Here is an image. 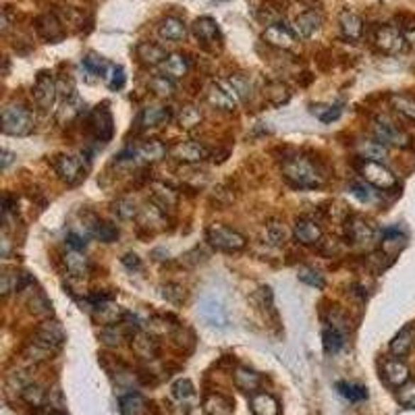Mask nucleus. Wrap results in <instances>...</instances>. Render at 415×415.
<instances>
[{
  "label": "nucleus",
  "instance_id": "obj_1",
  "mask_svg": "<svg viewBox=\"0 0 415 415\" xmlns=\"http://www.w3.org/2000/svg\"><path fill=\"white\" fill-rule=\"evenodd\" d=\"M282 177L297 189H318L324 185V177L307 158L295 156L282 162Z\"/></svg>",
  "mask_w": 415,
  "mask_h": 415
},
{
  "label": "nucleus",
  "instance_id": "obj_2",
  "mask_svg": "<svg viewBox=\"0 0 415 415\" xmlns=\"http://www.w3.org/2000/svg\"><path fill=\"white\" fill-rule=\"evenodd\" d=\"M2 133L13 135V138H26L33 131V118L31 112L23 106V104H6L2 109Z\"/></svg>",
  "mask_w": 415,
  "mask_h": 415
},
{
  "label": "nucleus",
  "instance_id": "obj_3",
  "mask_svg": "<svg viewBox=\"0 0 415 415\" xmlns=\"http://www.w3.org/2000/svg\"><path fill=\"white\" fill-rule=\"evenodd\" d=\"M206 239L212 248L218 249V251H226V253L241 251L248 245V239L239 231H235L226 224H212L206 231Z\"/></svg>",
  "mask_w": 415,
  "mask_h": 415
},
{
  "label": "nucleus",
  "instance_id": "obj_4",
  "mask_svg": "<svg viewBox=\"0 0 415 415\" xmlns=\"http://www.w3.org/2000/svg\"><path fill=\"white\" fill-rule=\"evenodd\" d=\"M360 172L367 185L382 189V192L397 189V185H399L397 175H392V170H388L382 162H376V160H361Z\"/></svg>",
  "mask_w": 415,
  "mask_h": 415
},
{
  "label": "nucleus",
  "instance_id": "obj_5",
  "mask_svg": "<svg viewBox=\"0 0 415 415\" xmlns=\"http://www.w3.org/2000/svg\"><path fill=\"white\" fill-rule=\"evenodd\" d=\"M56 96H58V85H56L55 77L48 71H42L33 85V100L38 109H42L44 112L52 111L56 104Z\"/></svg>",
  "mask_w": 415,
  "mask_h": 415
},
{
  "label": "nucleus",
  "instance_id": "obj_6",
  "mask_svg": "<svg viewBox=\"0 0 415 415\" xmlns=\"http://www.w3.org/2000/svg\"><path fill=\"white\" fill-rule=\"evenodd\" d=\"M372 131H374V138H376V141H380L382 145L407 148V145L411 143V138H409L403 129H399L394 123L387 121V118H376V121H374Z\"/></svg>",
  "mask_w": 415,
  "mask_h": 415
},
{
  "label": "nucleus",
  "instance_id": "obj_7",
  "mask_svg": "<svg viewBox=\"0 0 415 415\" xmlns=\"http://www.w3.org/2000/svg\"><path fill=\"white\" fill-rule=\"evenodd\" d=\"M376 46L387 52V55H399L407 48V38L405 31H401L394 26H382L376 29V38H374Z\"/></svg>",
  "mask_w": 415,
  "mask_h": 415
},
{
  "label": "nucleus",
  "instance_id": "obj_8",
  "mask_svg": "<svg viewBox=\"0 0 415 415\" xmlns=\"http://www.w3.org/2000/svg\"><path fill=\"white\" fill-rule=\"evenodd\" d=\"M197 311H199V318H201L206 324L214 326V328H226V326H228L226 307L222 305V301L218 297H212V295L201 297Z\"/></svg>",
  "mask_w": 415,
  "mask_h": 415
},
{
  "label": "nucleus",
  "instance_id": "obj_9",
  "mask_svg": "<svg viewBox=\"0 0 415 415\" xmlns=\"http://www.w3.org/2000/svg\"><path fill=\"white\" fill-rule=\"evenodd\" d=\"M55 170L58 179L67 185H75L85 177V165L79 156H67V154L56 156Z\"/></svg>",
  "mask_w": 415,
  "mask_h": 415
},
{
  "label": "nucleus",
  "instance_id": "obj_10",
  "mask_svg": "<svg viewBox=\"0 0 415 415\" xmlns=\"http://www.w3.org/2000/svg\"><path fill=\"white\" fill-rule=\"evenodd\" d=\"M168 154H170V158H175L177 162H183V165H197L210 156V152L197 141H179L168 150Z\"/></svg>",
  "mask_w": 415,
  "mask_h": 415
},
{
  "label": "nucleus",
  "instance_id": "obj_11",
  "mask_svg": "<svg viewBox=\"0 0 415 415\" xmlns=\"http://www.w3.org/2000/svg\"><path fill=\"white\" fill-rule=\"evenodd\" d=\"M347 237L358 243V245H367V243H374L376 237H378V228L376 224L370 221H365L363 216L355 214L347 221Z\"/></svg>",
  "mask_w": 415,
  "mask_h": 415
},
{
  "label": "nucleus",
  "instance_id": "obj_12",
  "mask_svg": "<svg viewBox=\"0 0 415 415\" xmlns=\"http://www.w3.org/2000/svg\"><path fill=\"white\" fill-rule=\"evenodd\" d=\"M206 100H208L210 106H214V109L224 112L235 111L237 109V102H239L235 98V94L231 92V87L226 85V82L210 83L208 89H206Z\"/></svg>",
  "mask_w": 415,
  "mask_h": 415
},
{
  "label": "nucleus",
  "instance_id": "obj_13",
  "mask_svg": "<svg viewBox=\"0 0 415 415\" xmlns=\"http://www.w3.org/2000/svg\"><path fill=\"white\" fill-rule=\"evenodd\" d=\"M89 131L98 141H104V143L112 138L114 121H112V114L106 104H102V106L92 111V114H89Z\"/></svg>",
  "mask_w": 415,
  "mask_h": 415
},
{
  "label": "nucleus",
  "instance_id": "obj_14",
  "mask_svg": "<svg viewBox=\"0 0 415 415\" xmlns=\"http://www.w3.org/2000/svg\"><path fill=\"white\" fill-rule=\"evenodd\" d=\"M262 38H264L266 44H270V46H275V48H282V50L293 48V44H295V40H297L295 33H293V29L287 28L282 21L268 23V28L264 29Z\"/></svg>",
  "mask_w": 415,
  "mask_h": 415
},
{
  "label": "nucleus",
  "instance_id": "obj_15",
  "mask_svg": "<svg viewBox=\"0 0 415 415\" xmlns=\"http://www.w3.org/2000/svg\"><path fill=\"white\" fill-rule=\"evenodd\" d=\"M33 341L55 351L56 347H60L65 343V331H62V326L56 320H46V322H42L35 328Z\"/></svg>",
  "mask_w": 415,
  "mask_h": 415
},
{
  "label": "nucleus",
  "instance_id": "obj_16",
  "mask_svg": "<svg viewBox=\"0 0 415 415\" xmlns=\"http://www.w3.org/2000/svg\"><path fill=\"white\" fill-rule=\"evenodd\" d=\"M380 372H382L380 374L382 380L392 388H401L405 382H409V376H411L407 363H403L401 360H394V358L382 361V370Z\"/></svg>",
  "mask_w": 415,
  "mask_h": 415
},
{
  "label": "nucleus",
  "instance_id": "obj_17",
  "mask_svg": "<svg viewBox=\"0 0 415 415\" xmlns=\"http://www.w3.org/2000/svg\"><path fill=\"white\" fill-rule=\"evenodd\" d=\"M320 28H322V15L318 11H305L301 15H297L293 26H291L295 38H299V40L311 38L314 33L320 31Z\"/></svg>",
  "mask_w": 415,
  "mask_h": 415
},
{
  "label": "nucleus",
  "instance_id": "obj_18",
  "mask_svg": "<svg viewBox=\"0 0 415 415\" xmlns=\"http://www.w3.org/2000/svg\"><path fill=\"white\" fill-rule=\"evenodd\" d=\"M293 235L295 239L301 243V245H316L322 241V228L320 224L307 216H301L295 221V226H293Z\"/></svg>",
  "mask_w": 415,
  "mask_h": 415
},
{
  "label": "nucleus",
  "instance_id": "obj_19",
  "mask_svg": "<svg viewBox=\"0 0 415 415\" xmlns=\"http://www.w3.org/2000/svg\"><path fill=\"white\" fill-rule=\"evenodd\" d=\"M192 31H194V35L197 38V42H201L204 46L216 44L221 40V29H218V23L212 17H199V19H195L194 26H192Z\"/></svg>",
  "mask_w": 415,
  "mask_h": 415
},
{
  "label": "nucleus",
  "instance_id": "obj_20",
  "mask_svg": "<svg viewBox=\"0 0 415 415\" xmlns=\"http://www.w3.org/2000/svg\"><path fill=\"white\" fill-rule=\"evenodd\" d=\"M172 118V112L168 106H145L143 111L139 112L138 125L139 129H154V127H160Z\"/></svg>",
  "mask_w": 415,
  "mask_h": 415
},
{
  "label": "nucleus",
  "instance_id": "obj_21",
  "mask_svg": "<svg viewBox=\"0 0 415 415\" xmlns=\"http://www.w3.org/2000/svg\"><path fill=\"white\" fill-rule=\"evenodd\" d=\"M131 347H133V353L145 361L154 360L158 355V343H156V338L145 331H139L131 336Z\"/></svg>",
  "mask_w": 415,
  "mask_h": 415
},
{
  "label": "nucleus",
  "instance_id": "obj_22",
  "mask_svg": "<svg viewBox=\"0 0 415 415\" xmlns=\"http://www.w3.org/2000/svg\"><path fill=\"white\" fill-rule=\"evenodd\" d=\"M415 345V324H407L401 331L394 334V338L390 341V353L394 358H405Z\"/></svg>",
  "mask_w": 415,
  "mask_h": 415
},
{
  "label": "nucleus",
  "instance_id": "obj_23",
  "mask_svg": "<svg viewBox=\"0 0 415 415\" xmlns=\"http://www.w3.org/2000/svg\"><path fill=\"white\" fill-rule=\"evenodd\" d=\"M62 260H65V268H67V272L71 277L85 278L89 275V260H87V255L83 253L82 249L71 248L65 253Z\"/></svg>",
  "mask_w": 415,
  "mask_h": 415
},
{
  "label": "nucleus",
  "instance_id": "obj_24",
  "mask_svg": "<svg viewBox=\"0 0 415 415\" xmlns=\"http://www.w3.org/2000/svg\"><path fill=\"white\" fill-rule=\"evenodd\" d=\"M166 154H168V148H166L160 139H150L143 145L135 148V160L145 162V165H152V162L162 160Z\"/></svg>",
  "mask_w": 415,
  "mask_h": 415
},
{
  "label": "nucleus",
  "instance_id": "obj_25",
  "mask_svg": "<svg viewBox=\"0 0 415 415\" xmlns=\"http://www.w3.org/2000/svg\"><path fill=\"white\" fill-rule=\"evenodd\" d=\"M35 29H38V33H40L46 42H50V44H56V42H60V40L65 38L58 19H56L55 15H50V13H46V15H42V17L35 19Z\"/></svg>",
  "mask_w": 415,
  "mask_h": 415
},
{
  "label": "nucleus",
  "instance_id": "obj_26",
  "mask_svg": "<svg viewBox=\"0 0 415 415\" xmlns=\"http://www.w3.org/2000/svg\"><path fill=\"white\" fill-rule=\"evenodd\" d=\"M158 35L166 42H181L187 38V26L179 17H165L158 26Z\"/></svg>",
  "mask_w": 415,
  "mask_h": 415
},
{
  "label": "nucleus",
  "instance_id": "obj_27",
  "mask_svg": "<svg viewBox=\"0 0 415 415\" xmlns=\"http://www.w3.org/2000/svg\"><path fill=\"white\" fill-rule=\"evenodd\" d=\"M135 55H138L139 62H143L145 67H156V65H162L168 55L162 46L154 44V42H141L135 48Z\"/></svg>",
  "mask_w": 415,
  "mask_h": 415
},
{
  "label": "nucleus",
  "instance_id": "obj_28",
  "mask_svg": "<svg viewBox=\"0 0 415 415\" xmlns=\"http://www.w3.org/2000/svg\"><path fill=\"white\" fill-rule=\"evenodd\" d=\"M338 26H341V33L347 38V40H360L363 35V21L358 13L353 11H343L341 17H338Z\"/></svg>",
  "mask_w": 415,
  "mask_h": 415
},
{
  "label": "nucleus",
  "instance_id": "obj_29",
  "mask_svg": "<svg viewBox=\"0 0 415 415\" xmlns=\"http://www.w3.org/2000/svg\"><path fill=\"white\" fill-rule=\"evenodd\" d=\"M28 284H31V278L28 275H21L17 270H6L2 272L0 277V293L6 297L11 293H17V291H23Z\"/></svg>",
  "mask_w": 415,
  "mask_h": 415
},
{
  "label": "nucleus",
  "instance_id": "obj_30",
  "mask_svg": "<svg viewBox=\"0 0 415 415\" xmlns=\"http://www.w3.org/2000/svg\"><path fill=\"white\" fill-rule=\"evenodd\" d=\"M251 411L253 415H278L280 405L270 392H255L251 397Z\"/></svg>",
  "mask_w": 415,
  "mask_h": 415
},
{
  "label": "nucleus",
  "instance_id": "obj_31",
  "mask_svg": "<svg viewBox=\"0 0 415 415\" xmlns=\"http://www.w3.org/2000/svg\"><path fill=\"white\" fill-rule=\"evenodd\" d=\"M233 380H235V387L239 388V390L251 392V394H255L258 388L262 387V376L258 372L249 370V367H237Z\"/></svg>",
  "mask_w": 415,
  "mask_h": 415
},
{
  "label": "nucleus",
  "instance_id": "obj_32",
  "mask_svg": "<svg viewBox=\"0 0 415 415\" xmlns=\"http://www.w3.org/2000/svg\"><path fill=\"white\" fill-rule=\"evenodd\" d=\"M233 401L224 394L212 392L204 401V414L206 415H233Z\"/></svg>",
  "mask_w": 415,
  "mask_h": 415
},
{
  "label": "nucleus",
  "instance_id": "obj_33",
  "mask_svg": "<svg viewBox=\"0 0 415 415\" xmlns=\"http://www.w3.org/2000/svg\"><path fill=\"white\" fill-rule=\"evenodd\" d=\"M152 201L158 208H162V210H170V208L177 206L179 195H177V192L172 187H168L166 183H154L152 185Z\"/></svg>",
  "mask_w": 415,
  "mask_h": 415
},
{
  "label": "nucleus",
  "instance_id": "obj_34",
  "mask_svg": "<svg viewBox=\"0 0 415 415\" xmlns=\"http://www.w3.org/2000/svg\"><path fill=\"white\" fill-rule=\"evenodd\" d=\"M160 67H162V75L170 77V79H179V77H185L187 75L189 60L183 55H168V58H166Z\"/></svg>",
  "mask_w": 415,
  "mask_h": 415
},
{
  "label": "nucleus",
  "instance_id": "obj_35",
  "mask_svg": "<svg viewBox=\"0 0 415 415\" xmlns=\"http://www.w3.org/2000/svg\"><path fill=\"white\" fill-rule=\"evenodd\" d=\"M121 415H148V401L139 392H129L121 399Z\"/></svg>",
  "mask_w": 415,
  "mask_h": 415
},
{
  "label": "nucleus",
  "instance_id": "obj_36",
  "mask_svg": "<svg viewBox=\"0 0 415 415\" xmlns=\"http://www.w3.org/2000/svg\"><path fill=\"white\" fill-rule=\"evenodd\" d=\"M89 231H92V235H94L98 241H102V243H114V241L118 239V226L109 221H98V218H94V224H89Z\"/></svg>",
  "mask_w": 415,
  "mask_h": 415
},
{
  "label": "nucleus",
  "instance_id": "obj_37",
  "mask_svg": "<svg viewBox=\"0 0 415 415\" xmlns=\"http://www.w3.org/2000/svg\"><path fill=\"white\" fill-rule=\"evenodd\" d=\"M390 106L401 116H405L407 121L415 123V98L407 96V94H392L390 96Z\"/></svg>",
  "mask_w": 415,
  "mask_h": 415
},
{
  "label": "nucleus",
  "instance_id": "obj_38",
  "mask_svg": "<svg viewBox=\"0 0 415 415\" xmlns=\"http://www.w3.org/2000/svg\"><path fill=\"white\" fill-rule=\"evenodd\" d=\"M322 345H324V351L328 355H334L341 351V347L345 345V332L334 328V326H326L322 332Z\"/></svg>",
  "mask_w": 415,
  "mask_h": 415
},
{
  "label": "nucleus",
  "instance_id": "obj_39",
  "mask_svg": "<svg viewBox=\"0 0 415 415\" xmlns=\"http://www.w3.org/2000/svg\"><path fill=\"white\" fill-rule=\"evenodd\" d=\"M112 208H114V214L118 218H123V221H133V218H138L139 212H141L138 208V201L133 197H118Z\"/></svg>",
  "mask_w": 415,
  "mask_h": 415
},
{
  "label": "nucleus",
  "instance_id": "obj_40",
  "mask_svg": "<svg viewBox=\"0 0 415 415\" xmlns=\"http://www.w3.org/2000/svg\"><path fill=\"white\" fill-rule=\"evenodd\" d=\"M129 336V332L125 331V326L118 322V324H106L102 331H100V338H102V343L104 345H109V347H116V345H121L125 338Z\"/></svg>",
  "mask_w": 415,
  "mask_h": 415
},
{
  "label": "nucleus",
  "instance_id": "obj_41",
  "mask_svg": "<svg viewBox=\"0 0 415 415\" xmlns=\"http://www.w3.org/2000/svg\"><path fill=\"white\" fill-rule=\"evenodd\" d=\"M289 228H287V224L282 221H270L268 224H266V237H268V241L272 243V245H277V248H280V245H284L287 243V239H289Z\"/></svg>",
  "mask_w": 415,
  "mask_h": 415
},
{
  "label": "nucleus",
  "instance_id": "obj_42",
  "mask_svg": "<svg viewBox=\"0 0 415 415\" xmlns=\"http://www.w3.org/2000/svg\"><path fill=\"white\" fill-rule=\"evenodd\" d=\"M28 307L31 314H35V316H48L50 314V309H52V305L48 301V297L42 293V291H38V289H31V293H29L28 297Z\"/></svg>",
  "mask_w": 415,
  "mask_h": 415
},
{
  "label": "nucleus",
  "instance_id": "obj_43",
  "mask_svg": "<svg viewBox=\"0 0 415 415\" xmlns=\"http://www.w3.org/2000/svg\"><path fill=\"white\" fill-rule=\"evenodd\" d=\"M226 85L231 87V92L235 94V98H237L239 102H248L249 98H251V83H249L248 77H243V75H233V77L226 79Z\"/></svg>",
  "mask_w": 415,
  "mask_h": 415
},
{
  "label": "nucleus",
  "instance_id": "obj_44",
  "mask_svg": "<svg viewBox=\"0 0 415 415\" xmlns=\"http://www.w3.org/2000/svg\"><path fill=\"white\" fill-rule=\"evenodd\" d=\"M201 123V112L197 106L194 104H187V106H183L181 112H179V127L181 129H185V131H189V129H194Z\"/></svg>",
  "mask_w": 415,
  "mask_h": 415
},
{
  "label": "nucleus",
  "instance_id": "obj_45",
  "mask_svg": "<svg viewBox=\"0 0 415 415\" xmlns=\"http://www.w3.org/2000/svg\"><path fill=\"white\" fill-rule=\"evenodd\" d=\"M361 156L363 160H376V162H382L387 158V145H382L380 141H367V143H361L360 145Z\"/></svg>",
  "mask_w": 415,
  "mask_h": 415
},
{
  "label": "nucleus",
  "instance_id": "obj_46",
  "mask_svg": "<svg viewBox=\"0 0 415 415\" xmlns=\"http://www.w3.org/2000/svg\"><path fill=\"white\" fill-rule=\"evenodd\" d=\"M150 89L158 96V98H170L175 94V82L166 75H154L150 79Z\"/></svg>",
  "mask_w": 415,
  "mask_h": 415
},
{
  "label": "nucleus",
  "instance_id": "obj_47",
  "mask_svg": "<svg viewBox=\"0 0 415 415\" xmlns=\"http://www.w3.org/2000/svg\"><path fill=\"white\" fill-rule=\"evenodd\" d=\"M104 82H106L109 89H112V92L123 89V85L127 82L125 69L118 67V65H109V69H106V73H104Z\"/></svg>",
  "mask_w": 415,
  "mask_h": 415
},
{
  "label": "nucleus",
  "instance_id": "obj_48",
  "mask_svg": "<svg viewBox=\"0 0 415 415\" xmlns=\"http://www.w3.org/2000/svg\"><path fill=\"white\" fill-rule=\"evenodd\" d=\"M336 390H338L345 399H349V401H353V403L367 399V388L361 387V384H353V382H338V384H336Z\"/></svg>",
  "mask_w": 415,
  "mask_h": 415
},
{
  "label": "nucleus",
  "instance_id": "obj_49",
  "mask_svg": "<svg viewBox=\"0 0 415 415\" xmlns=\"http://www.w3.org/2000/svg\"><path fill=\"white\" fill-rule=\"evenodd\" d=\"M83 67L89 71V73H94V75H102L104 77V73H106V69H109V65L111 62H106L104 58L100 55H96V52H89V55L83 56Z\"/></svg>",
  "mask_w": 415,
  "mask_h": 415
},
{
  "label": "nucleus",
  "instance_id": "obj_50",
  "mask_svg": "<svg viewBox=\"0 0 415 415\" xmlns=\"http://www.w3.org/2000/svg\"><path fill=\"white\" fill-rule=\"evenodd\" d=\"M297 278H299L301 282H305V284L314 287V289H324V287H326L324 277H322L316 268H309V266H301L299 272H297Z\"/></svg>",
  "mask_w": 415,
  "mask_h": 415
},
{
  "label": "nucleus",
  "instance_id": "obj_51",
  "mask_svg": "<svg viewBox=\"0 0 415 415\" xmlns=\"http://www.w3.org/2000/svg\"><path fill=\"white\" fill-rule=\"evenodd\" d=\"M341 112L343 109L338 106V104H318V106H311V114L316 116V118H320L322 123H332V121H336L338 116H341Z\"/></svg>",
  "mask_w": 415,
  "mask_h": 415
},
{
  "label": "nucleus",
  "instance_id": "obj_52",
  "mask_svg": "<svg viewBox=\"0 0 415 415\" xmlns=\"http://www.w3.org/2000/svg\"><path fill=\"white\" fill-rule=\"evenodd\" d=\"M50 355H52V349H48V347H44V345H40V343H35V341H31V345L23 351V358H26L29 363H38V361L48 360Z\"/></svg>",
  "mask_w": 415,
  "mask_h": 415
},
{
  "label": "nucleus",
  "instance_id": "obj_53",
  "mask_svg": "<svg viewBox=\"0 0 415 415\" xmlns=\"http://www.w3.org/2000/svg\"><path fill=\"white\" fill-rule=\"evenodd\" d=\"M28 405H33V407H40L42 403H44V399H46V392L42 390V387H38V384H33V382H29L28 387L21 390V394H19Z\"/></svg>",
  "mask_w": 415,
  "mask_h": 415
},
{
  "label": "nucleus",
  "instance_id": "obj_54",
  "mask_svg": "<svg viewBox=\"0 0 415 415\" xmlns=\"http://www.w3.org/2000/svg\"><path fill=\"white\" fill-rule=\"evenodd\" d=\"M162 297H165L166 301H170V304L181 305L185 301V289L181 284H177V282H166L165 287H162Z\"/></svg>",
  "mask_w": 415,
  "mask_h": 415
},
{
  "label": "nucleus",
  "instance_id": "obj_55",
  "mask_svg": "<svg viewBox=\"0 0 415 415\" xmlns=\"http://www.w3.org/2000/svg\"><path fill=\"white\" fill-rule=\"evenodd\" d=\"M397 399L403 407L407 409H415V380L405 382L403 387L397 390Z\"/></svg>",
  "mask_w": 415,
  "mask_h": 415
},
{
  "label": "nucleus",
  "instance_id": "obj_56",
  "mask_svg": "<svg viewBox=\"0 0 415 415\" xmlns=\"http://www.w3.org/2000/svg\"><path fill=\"white\" fill-rule=\"evenodd\" d=\"M349 192L355 199H360L361 204H370L376 199V192H372V185H365V183H351Z\"/></svg>",
  "mask_w": 415,
  "mask_h": 415
},
{
  "label": "nucleus",
  "instance_id": "obj_57",
  "mask_svg": "<svg viewBox=\"0 0 415 415\" xmlns=\"http://www.w3.org/2000/svg\"><path fill=\"white\" fill-rule=\"evenodd\" d=\"M172 394L179 399V401H189L192 397L195 394V390H194V384L189 382V380H177L175 384H172Z\"/></svg>",
  "mask_w": 415,
  "mask_h": 415
},
{
  "label": "nucleus",
  "instance_id": "obj_58",
  "mask_svg": "<svg viewBox=\"0 0 415 415\" xmlns=\"http://www.w3.org/2000/svg\"><path fill=\"white\" fill-rule=\"evenodd\" d=\"M268 96L272 98V96H278V102H277V106H280V104H284L287 100H289V89L284 87V85H280V83H277V85H272L270 87V92H268Z\"/></svg>",
  "mask_w": 415,
  "mask_h": 415
},
{
  "label": "nucleus",
  "instance_id": "obj_59",
  "mask_svg": "<svg viewBox=\"0 0 415 415\" xmlns=\"http://www.w3.org/2000/svg\"><path fill=\"white\" fill-rule=\"evenodd\" d=\"M123 264H125L129 270H139V268H141V260H139V255L138 253H131V251L123 255Z\"/></svg>",
  "mask_w": 415,
  "mask_h": 415
},
{
  "label": "nucleus",
  "instance_id": "obj_60",
  "mask_svg": "<svg viewBox=\"0 0 415 415\" xmlns=\"http://www.w3.org/2000/svg\"><path fill=\"white\" fill-rule=\"evenodd\" d=\"M67 243L71 245L73 249H83L85 248V237L83 235H77V233H69V237H67Z\"/></svg>",
  "mask_w": 415,
  "mask_h": 415
},
{
  "label": "nucleus",
  "instance_id": "obj_61",
  "mask_svg": "<svg viewBox=\"0 0 415 415\" xmlns=\"http://www.w3.org/2000/svg\"><path fill=\"white\" fill-rule=\"evenodd\" d=\"M0 26H2V33L4 31H9V28H11V21H9V13L6 11H2V17H0Z\"/></svg>",
  "mask_w": 415,
  "mask_h": 415
},
{
  "label": "nucleus",
  "instance_id": "obj_62",
  "mask_svg": "<svg viewBox=\"0 0 415 415\" xmlns=\"http://www.w3.org/2000/svg\"><path fill=\"white\" fill-rule=\"evenodd\" d=\"M13 158H15V156H13L11 152H6V150L2 152V168H4V170H6V168H9V165L13 162Z\"/></svg>",
  "mask_w": 415,
  "mask_h": 415
},
{
  "label": "nucleus",
  "instance_id": "obj_63",
  "mask_svg": "<svg viewBox=\"0 0 415 415\" xmlns=\"http://www.w3.org/2000/svg\"><path fill=\"white\" fill-rule=\"evenodd\" d=\"M405 38H407V44L415 46V28H409L405 31Z\"/></svg>",
  "mask_w": 415,
  "mask_h": 415
},
{
  "label": "nucleus",
  "instance_id": "obj_64",
  "mask_svg": "<svg viewBox=\"0 0 415 415\" xmlns=\"http://www.w3.org/2000/svg\"><path fill=\"white\" fill-rule=\"evenodd\" d=\"M55 415H65V414H55Z\"/></svg>",
  "mask_w": 415,
  "mask_h": 415
}]
</instances>
